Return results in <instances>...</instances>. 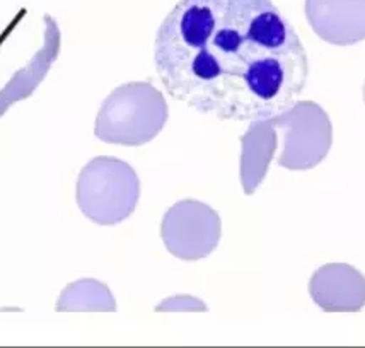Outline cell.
Masks as SVG:
<instances>
[{
	"mask_svg": "<svg viewBox=\"0 0 365 348\" xmlns=\"http://www.w3.org/2000/svg\"><path fill=\"white\" fill-rule=\"evenodd\" d=\"M154 63L173 99L219 120L277 118L309 79L306 46L272 0H180L155 34Z\"/></svg>",
	"mask_w": 365,
	"mask_h": 348,
	"instance_id": "1",
	"label": "cell"
},
{
	"mask_svg": "<svg viewBox=\"0 0 365 348\" xmlns=\"http://www.w3.org/2000/svg\"><path fill=\"white\" fill-rule=\"evenodd\" d=\"M364 99H365V86H364Z\"/></svg>",
	"mask_w": 365,
	"mask_h": 348,
	"instance_id": "2",
	"label": "cell"
}]
</instances>
